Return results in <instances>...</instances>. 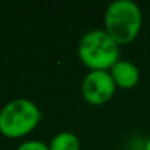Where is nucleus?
<instances>
[{
    "instance_id": "1",
    "label": "nucleus",
    "mask_w": 150,
    "mask_h": 150,
    "mask_svg": "<svg viewBox=\"0 0 150 150\" xmlns=\"http://www.w3.org/2000/svg\"><path fill=\"white\" fill-rule=\"evenodd\" d=\"M105 31L121 46L138 35L143 24L140 6L132 0H115L105 11Z\"/></svg>"
},
{
    "instance_id": "2",
    "label": "nucleus",
    "mask_w": 150,
    "mask_h": 150,
    "mask_svg": "<svg viewBox=\"0 0 150 150\" xmlns=\"http://www.w3.org/2000/svg\"><path fill=\"white\" fill-rule=\"evenodd\" d=\"M78 57L90 71H109L119 60V44L105 31H87L78 43Z\"/></svg>"
},
{
    "instance_id": "3",
    "label": "nucleus",
    "mask_w": 150,
    "mask_h": 150,
    "mask_svg": "<svg viewBox=\"0 0 150 150\" xmlns=\"http://www.w3.org/2000/svg\"><path fill=\"white\" fill-rule=\"evenodd\" d=\"M41 110L30 99H15L0 110V132L9 138L30 134L40 122Z\"/></svg>"
},
{
    "instance_id": "4",
    "label": "nucleus",
    "mask_w": 150,
    "mask_h": 150,
    "mask_svg": "<svg viewBox=\"0 0 150 150\" xmlns=\"http://www.w3.org/2000/svg\"><path fill=\"white\" fill-rule=\"evenodd\" d=\"M115 90L116 84L109 71H90L81 83V94L93 106L106 103L115 94Z\"/></svg>"
},
{
    "instance_id": "5",
    "label": "nucleus",
    "mask_w": 150,
    "mask_h": 150,
    "mask_svg": "<svg viewBox=\"0 0 150 150\" xmlns=\"http://www.w3.org/2000/svg\"><path fill=\"white\" fill-rule=\"evenodd\" d=\"M112 78L116 87L121 88H132L140 81V69L138 66L127 59H119L110 69H109Z\"/></svg>"
},
{
    "instance_id": "6",
    "label": "nucleus",
    "mask_w": 150,
    "mask_h": 150,
    "mask_svg": "<svg viewBox=\"0 0 150 150\" xmlns=\"http://www.w3.org/2000/svg\"><path fill=\"white\" fill-rule=\"evenodd\" d=\"M81 141L77 134L71 131H60L53 135L49 143V150H80Z\"/></svg>"
},
{
    "instance_id": "7",
    "label": "nucleus",
    "mask_w": 150,
    "mask_h": 150,
    "mask_svg": "<svg viewBox=\"0 0 150 150\" xmlns=\"http://www.w3.org/2000/svg\"><path fill=\"white\" fill-rule=\"evenodd\" d=\"M16 150H49V144L41 140H28L21 143Z\"/></svg>"
},
{
    "instance_id": "8",
    "label": "nucleus",
    "mask_w": 150,
    "mask_h": 150,
    "mask_svg": "<svg viewBox=\"0 0 150 150\" xmlns=\"http://www.w3.org/2000/svg\"><path fill=\"white\" fill-rule=\"evenodd\" d=\"M143 150H150V135L147 137V140H146V143H144V149Z\"/></svg>"
},
{
    "instance_id": "9",
    "label": "nucleus",
    "mask_w": 150,
    "mask_h": 150,
    "mask_svg": "<svg viewBox=\"0 0 150 150\" xmlns=\"http://www.w3.org/2000/svg\"><path fill=\"white\" fill-rule=\"evenodd\" d=\"M132 150H138V149H132Z\"/></svg>"
}]
</instances>
